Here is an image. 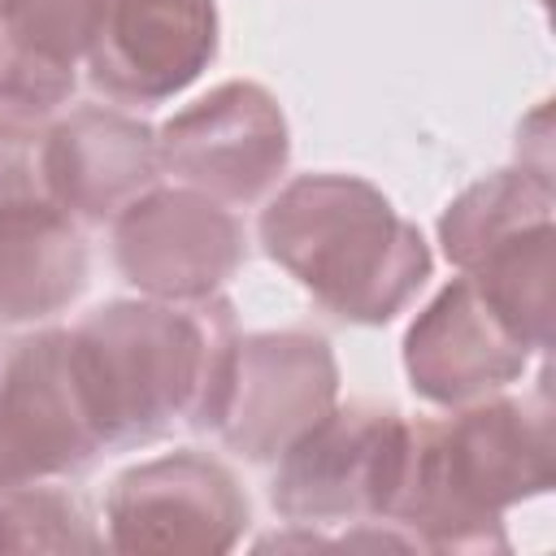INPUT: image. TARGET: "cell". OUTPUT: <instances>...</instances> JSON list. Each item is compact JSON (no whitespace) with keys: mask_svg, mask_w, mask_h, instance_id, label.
I'll return each instance as SVG.
<instances>
[{"mask_svg":"<svg viewBox=\"0 0 556 556\" xmlns=\"http://www.w3.org/2000/svg\"><path fill=\"white\" fill-rule=\"evenodd\" d=\"M48 148H52V126L39 122V113H13V109L0 113V217L61 208Z\"/></svg>","mask_w":556,"mask_h":556,"instance_id":"obj_18","label":"cell"},{"mask_svg":"<svg viewBox=\"0 0 556 556\" xmlns=\"http://www.w3.org/2000/svg\"><path fill=\"white\" fill-rule=\"evenodd\" d=\"M552 248L556 230L543 226L495 248L465 274L530 352L552 343Z\"/></svg>","mask_w":556,"mask_h":556,"instance_id":"obj_16","label":"cell"},{"mask_svg":"<svg viewBox=\"0 0 556 556\" xmlns=\"http://www.w3.org/2000/svg\"><path fill=\"white\" fill-rule=\"evenodd\" d=\"M248 517L239 478L217 456L182 447L113 478L104 543L126 556H217L239 543Z\"/></svg>","mask_w":556,"mask_h":556,"instance_id":"obj_4","label":"cell"},{"mask_svg":"<svg viewBox=\"0 0 556 556\" xmlns=\"http://www.w3.org/2000/svg\"><path fill=\"white\" fill-rule=\"evenodd\" d=\"M96 22L100 0H0V30L9 39V87L0 104L13 113L65 104Z\"/></svg>","mask_w":556,"mask_h":556,"instance_id":"obj_13","label":"cell"},{"mask_svg":"<svg viewBox=\"0 0 556 556\" xmlns=\"http://www.w3.org/2000/svg\"><path fill=\"white\" fill-rule=\"evenodd\" d=\"M404 417L382 404H334L282 456L269 486L274 513L291 526L382 521Z\"/></svg>","mask_w":556,"mask_h":556,"instance_id":"obj_5","label":"cell"},{"mask_svg":"<svg viewBox=\"0 0 556 556\" xmlns=\"http://www.w3.org/2000/svg\"><path fill=\"white\" fill-rule=\"evenodd\" d=\"M100 447L70 330H39L13 343L0 374V491L78 473Z\"/></svg>","mask_w":556,"mask_h":556,"instance_id":"obj_6","label":"cell"},{"mask_svg":"<svg viewBox=\"0 0 556 556\" xmlns=\"http://www.w3.org/2000/svg\"><path fill=\"white\" fill-rule=\"evenodd\" d=\"M87 508L70 491L13 486L0 491V552H100Z\"/></svg>","mask_w":556,"mask_h":556,"instance_id":"obj_17","label":"cell"},{"mask_svg":"<svg viewBox=\"0 0 556 556\" xmlns=\"http://www.w3.org/2000/svg\"><path fill=\"white\" fill-rule=\"evenodd\" d=\"M217 56L213 0H100L87 48L91 87L117 104H161Z\"/></svg>","mask_w":556,"mask_h":556,"instance_id":"obj_10","label":"cell"},{"mask_svg":"<svg viewBox=\"0 0 556 556\" xmlns=\"http://www.w3.org/2000/svg\"><path fill=\"white\" fill-rule=\"evenodd\" d=\"M239 217L191 187H152L113 217V261L152 300H204L243 265Z\"/></svg>","mask_w":556,"mask_h":556,"instance_id":"obj_9","label":"cell"},{"mask_svg":"<svg viewBox=\"0 0 556 556\" xmlns=\"http://www.w3.org/2000/svg\"><path fill=\"white\" fill-rule=\"evenodd\" d=\"M4 87H9V39L0 30V100H4Z\"/></svg>","mask_w":556,"mask_h":556,"instance_id":"obj_19","label":"cell"},{"mask_svg":"<svg viewBox=\"0 0 556 556\" xmlns=\"http://www.w3.org/2000/svg\"><path fill=\"white\" fill-rule=\"evenodd\" d=\"M552 482L547 391L539 400L482 395L447 421H404L382 521L426 552H508L500 513L552 491Z\"/></svg>","mask_w":556,"mask_h":556,"instance_id":"obj_1","label":"cell"},{"mask_svg":"<svg viewBox=\"0 0 556 556\" xmlns=\"http://www.w3.org/2000/svg\"><path fill=\"white\" fill-rule=\"evenodd\" d=\"M261 243L326 313L382 326L430 278L421 230L356 174H300L261 213Z\"/></svg>","mask_w":556,"mask_h":556,"instance_id":"obj_3","label":"cell"},{"mask_svg":"<svg viewBox=\"0 0 556 556\" xmlns=\"http://www.w3.org/2000/svg\"><path fill=\"white\" fill-rule=\"evenodd\" d=\"M339 400V361L313 330L239 334L217 434L230 452L265 465L278 460Z\"/></svg>","mask_w":556,"mask_h":556,"instance_id":"obj_8","label":"cell"},{"mask_svg":"<svg viewBox=\"0 0 556 556\" xmlns=\"http://www.w3.org/2000/svg\"><path fill=\"white\" fill-rule=\"evenodd\" d=\"M161 169L222 204L261 200L291 161V130L278 100L248 78H230L174 113L156 135Z\"/></svg>","mask_w":556,"mask_h":556,"instance_id":"obj_7","label":"cell"},{"mask_svg":"<svg viewBox=\"0 0 556 556\" xmlns=\"http://www.w3.org/2000/svg\"><path fill=\"white\" fill-rule=\"evenodd\" d=\"M530 365V348L504 326L482 291L460 274L408 326L404 369L421 400L460 408L504 391Z\"/></svg>","mask_w":556,"mask_h":556,"instance_id":"obj_11","label":"cell"},{"mask_svg":"<svg viewBox=\"0 0 556 556\" xmlns=\"http://www.w3.org/2000/svg\"><path fill=\"white\" fill-rule=\"evenodd\" d=\"M552 208H556V191L547 169H495L486 178H478L473 187H465L439 217V243L447 252V261L469 274L482 256H491L495 248L552 226Z\"/></svg>","mask_w":556,"mask_h":556,"instance_id":"obj_15","label":"cell"},{"mask_svg":"<svg viewBox=\"0 0 556 556\" xmlns=\"http://www.w3.org/2000/svg\"><path fill=\"white\" fill-rule=\"evenodd\" d=\"M56 204L78 222H113L130 200L156 187V130L130 113L83 104L52 126Z\"/></svg>","mask_w":556,"mask_h":556,"instance_id":"obj_12","label":"cell"},{"mask_svg":"<svg viewBox=\"0 0 556 556\" xmlns=\"http://www.w3.org/2000/svg\"><path fill=\"white\" fill-rule=\"evenodd\" d=\"M87 287V243L70 213L35 208L0 217V321H43Z\"/></svg>","mask_w":556,"mask_h":556,"instance_id":"obj_14","label":"cell"},{"mask_svg":"<svg viewBox=\"0 0 556 556\" xmlns=\"http://www.w3.org/2000/svg\"><path fill=\"white\" fill-rule=\"evenodd\" d=\"M70 343L104 447H135L174 426H217L239 326L222 295L113 300L87 313Z\"/></svg>","mask_w":556,"mask_h":556,"instance_id":"obj_2","label":"cell"}]
</instances>
